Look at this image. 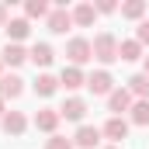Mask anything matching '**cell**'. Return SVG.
<instances>
[{
  "label": "cell",
  "instance_id": "1",
  "mask_svg": "<svg viewBox=\"0 0 149 149\" xmlns=\"http://www.w3.org/2000/svg\"><path fill=\"white\" fill-rule=\"evenodd\" d=\"M94 56L101 63H114L118 59V42H114V35H97L94 38Z\"/></svg>",
  "mask_w": 149,
  "mask_h": 149
},
{
  "label": "cell",
  "instance_id": "2",
  "mask_svg": "<svg viewBox=\"0 0 149 149\" xmlns=\"http://www.w3.org/2000/svg\"><path fill=\"white\" fill-rule=\"evenodd\" d=\"M66 56H70V59L76 63V66H80V63H87V59L94 56V45H90L87 38H73V42L66 45Z\"/></svg>",
  "mask_w": 149,
  "mask_h": 149
},
{
  "label": "cell",
  "instance_id": "3",
  "mask_svg": "<svg viewBox=\"0 0 149 149\" xmlns=\"http://www.w3.org/2000/svg\"><path fill=\"white\" fill-rule=\"evenodd\" d=\"M70 24H73V14H70V10H63V7H56V10L49 14V28H52L56 35H63V31H66Z\"/></svg>",
  "mask_w": 149,
  "mask_h": 149
},
{
  "label": "cell",
  "instance_id": "4",
  "mask_svg": "<svg viewBox=\"0 0 149 149\" xmlns=\"http://www.w3.org/2000/svg\"><path fill=\"white\" fill-rule=\"evenodd\" d=\"M101 142V132L94 128V125H80V132H76V146L80 149H94Z\"/></svg>",
  "mask_w": 149,
  "mask_h": 149
},
{
  "label": "cell",
  "instance_id": "5",
  "mask_svg": "<svg viewBox=\"0 0 149 149\" xmlns=\"http://www.w3.org/2000/svg\"><path fill=\"white\" fill-rule=\"evenodd\" d=\"M87 87H90L94 94H111V73H104V70L90 73L87 76Z\"/></svg>",
  "mask_w": 149,
  "mask_h": 149
},
{
  "label": "cell",
  "instance_id": "6",
  "mask_svg": "<svg viewBox=\"0 0 149 149\" xmlns=\"http://www.w3.org/2000/svg\"><path fill=\"white\" fill-rule=\"evenodd\" d=\"M87 114V104L80 101V97H70L66 104H63V111H59V118H70V121H80Z\"/></svg>",
  "mask_w": 149,
  "mask_h": 149
},
{
  "label": "cell",
  "instance_id": "7",
  "mask_svg": "<svg viewBox=\"0 0 149 149\" xmlns=\"http://www.w3.org/2000/svg\"><path fill=\"white\" fill-rule=\"evenodd\" d=\"M108 104H111L114 118L121 111H128V104H132V90H111V97H108Z\"/></svg>",
  "mask_w": 149,
  "mask_h": 149
},
{
  "label": "cell",
  "instance_id": "8",
  "mask_svg": "<svg viewBox=\"0 0 149 149\" xmlns=\"http://www.w3.org/2000/svg\"><path fill=\"white\" fill-rule=\"evenodd\" d=\"M104 135L114 139V142H121V139L128 135V121H125V118H111V121L104 125Z\"/></svg>",
  "mask_w": 149,
  "mask_h": 149
},
{
  "label": "cell",
  "instance_id": "9",
  "mask_svg": "<svg viewBox=\"0 0 149 149\" xmlns=\"http://www.w3.org/2000/svg\"><path fill=\"white\" fill-rule=\"evenodd\" d=\"M35 125L42 128V132H52V128L59 125V111H52V108H42V111L35 114Z\"/></svg>",
  "mask_w": 149,
  "mask_h": 149
},
{
  "label": "cell",
  "instance_id": "10",
  "mask_svg": "<svg viewBox=\"0 0 149 149\" xmlns=\"http://www.w3.org/2000/svg\"><path fill=\"white\" fill-rule=\"evenodd\" d=\"M59 83H63L66 90H76V87H80V83H87V80H83V73H80V66H66L63 76H59Z\"/></svg>",
  "mask_w": 149,
  "mask_h": 149
},
{
  "label": "cell",
  "instance_id": "11",
  "mask_svg": "<svg viewBox=\"0 0 149 149\" xmlns=\"http://www.w3.org/2000/svg\"><path fill=\"white\" fill-rule=\"evenodd\" d=\"M139 52H142V45H139V38H128V42H121V45H118V59H125V63H132V59H139Z\"/></svg>",
  "mask_w": 149,
  "mask_h": 149
},
{
  "label": "cell",
  "instance_id": "12",
  "mask_svg": "<svg viewBox=\"0 0 149 149\" xmlns=\"http://www.w3.org/2000/svg\"><path fill=\"white\" fill-rule=\"evenodd\" d=\"M0 97H21V76H0Z\"/></svg>",
  "mask_w": 149,
  "mask_h": 149
},
{
  "label": "cell",
  "instance_id": "13",
  "mask_svg": "<svg viewBox=\"0 0 149 149\" xmlns=\"http://www.w3.org/2000/svg\"><path fill=\"white\" fill-rule=\"evenodd\" d=\"M3 132H7V135H21V132H24V118L17 111H7L3 114Z\"/></svg>",
  "mask_w": 149,
  "mask_h": 149
},
{
  "label": "cell",
  "instance_id": "14",
  "mask_svg": "<svg viewBox=\"0 0 149 149\" xmlns=\"http://www.w3.org/2000/svg\"><path fill=\"white\" fill-rule=\"evenodd\" d=\"M24 59H28V52H24L21 45H7V49H3V63H7V66H21Z\"/></svg>",
  "mask_w": 149,
  "mask_h": 149
},
{
  "label": "cell",
  "instance_id": "15",
  "mask_svg": "<svg viewBox=\"0 0 149 149\" xmlns=\"http://www.w3.org/2000/svg\"><path fill=\"white\" fill-rule=\"evenodd\" d=\"M94 17H97V7H90V3H80V7L73 10L76 24H94Z\"/></svg>",
  "mask_w": 149,
  "mask_h": 149
},
{
  "label": "cell",
  "instance_id": "16",
  "mask_svg": "<svg viewBox=\"0 0 149 149\" xmlns=\"http://www.w3.org/2000/svg\"><path fill=\"white\" fill-rule=\"evenodd\" d=\"M56 87H59V80H56V76H49V73H42V76L35 80V90L42 94V97H49V94H56Z\"/></svg>",
  "mask_w": 149,
  "mask_h": 149
},
{
  "label": "cell",
  "instance_id": "17",
  "mask_svg": "<svg viewBox=\"0 0 149 149\" xmlns=\"http://www.w3.org/2000/svg\"><path fill=\"white\" fill-rule=\"evenodd\" d=\"M7 35L14 38V42H21V38L28 35V21H24V17H14V21H7Z\"/></svg>",
  "mask_w": 149,
  "mask_h": 149
},
{
  "label": "cell",
  "instance_id": "18",
  "mask_svg": "<svg viewBox=\"0 0 149 149\" xmlns=\"http://www.w3.org/2000/svg\"><path fill=\"white\" fill-rule=\"evenodd\" d=\"M31 59H35V66H49V63H52V49H49L45 42H38L35 49H31Z\"/></svg>",
  "mask_w": 149,
  "mask_h": 149
},
{
  "label": "cell",
  "instance_id": "19",
  "mask_svg": "<svg viewBox=\"0 0 149 149\" xmlns=\"http://www.w3.org/2000/svg\"><path fill=\"white\" fill-rule=\"evenodd\" d=\"M128 83H132V94H139V97H146V101H149V76H146V73H142V76H132Z\"/></svg>",
  "mask_w": 149,
  "mask_h": 149
},
{
  "label": "cell",
  "instance_id": "20",
  "mask_svg": "<svg viewBox=\"0 0 149 149\" xmlns=\"http://www.w3.org/2000/svg\"><path fill=\"white\" fill-rule=\"evenodd\" d=\"M132 121H135V125H149V101H139V104L132 108Z\"/></svg>",
  "mask_w": 149,
  "mask_h": 149
},
{
  "label": "cell",
  "instance_id": "21",
  "mask_svg": "<svg viewBox=\"0 0 149 149\" xmlns=\"http://www.w3.org/2000/svg\"><path fill=\"white\" fill-rule=\"evenodd\" d=\"M142 10H146V3H142V0H128V3L121 7V14H125V17H142Z\"/></svg>",
  "mask_w": 149,
  "mask_h": 149
},
{
  "label": "cell",
  "instance_id": "22",
  "mask_svg": "<svg viewBox=\"0 0 149 149\" xmlns=\"http://www.w3.org/2000/svg\"><path fill=\"white\" fill-rule=\"evenodd\" d=\"M24 10H28L31 17H45V14H49V3H45V0H28Z\"/></svg>",
  "mask_w": 149,
  "mask_h": 149
},
{
  "label": "cell",
  "instance_id": "23",
  "mask_svg": "<svg viewBox=\"0 0 149 149\" xmlns=\"http://www.w3.org/2000/svg\"><path fill=\"white\" fill-rule=\"evenodd\" d=\"M45 149H73V142H70V139H63V135H52Z\"/></svg>",
  "mask_w": 149,
  "mask_h": 149
},
{
  "label": "cell",
  "instance_id": "24",
  "mask_svg": "<svg viewBox=\"0 0 149 149\" xmlns=\"http://www.w3.org/2000/svg\"><path fill=\"white\" fill-rule=\"evenodd\" d=\"M139 45H149V21L139 24Z\"/></svg>",
  "mask_w": 149,
  "mask_h": 149
},
{
  "label": "cell",
  "instance_id": "25",
  "mask_svg": "<svg viewBox=\"0 0 149 149\" xmlns=\"http://www.w3.org/2000/svg\"><path fill=\"white\" fill-rule=\"evenodd\" d=\"M7 21V3H0V24Z\"/></svg>",
  "mask_w": 149,
  "mask_h": 149
},
{
  "label": "cell",
  "instance_id": "26",
  "mask_svg": "<svg viewBox=\"0 0 149 149\" xmlns=\"http://www.w3.org/2000/svg\"><path fill=\"white\" fill-rule=\"evenodd\" d=\"M146 76H149V56H146Z\"/></svg>",
  "mask_w": 149,
  "mask_h": 149
},
{
  "label": "cell",
  "instance_id": "27",
  "mask_svg": "<svg viewBox=\"0 0 149 149\" xmlns=\"http://www.w3.org/2000/svg\"><path fill=\"white\" fill-rule=\"evenodd\" d=\"M0 114H3V97H0Z\"/></svg>",
  "mask_w": 149,
  "mask_h": 149
},
{
  "label": "cell",
  "instance_id": "28",
  "mask_svg": "<svg viewBox=\"0 0 149 149\" xmlns=\"http://www.w3.org/2000/svg\"><path fill=\"white\" fill-rule=\"evenodd\" d=\"M108 149H121V146H108Z\"/></svg>",
  "mask_w": 149,
  "mask_h": 149
}]
</instances>
